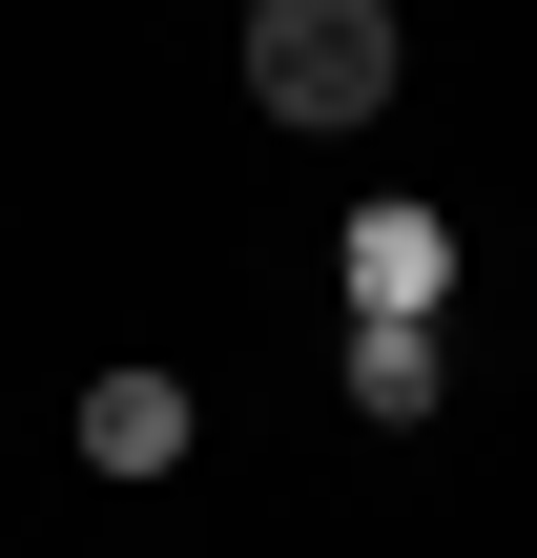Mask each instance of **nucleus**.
<instances>
[{
    "label": "nucleus",
    "instance_id": "obj_3",
    "mask_svg": "<svg viewBox=\"0 0 537 558\" xmlns=\"http://www.w3.org/2000/svg\"><path fill=\"white\" fill-rule=\"evenodd\" d=\"M62 435H83V476H186V435H207V393H186L166 352H103V373L62 393Z\"/></svg>",
    "mask_w": 537,
    "mask_h": 558
},
{
    "label": "nucleus",
    "instance_id": "obj_4",
    "mask_svg": "<svg viewBox=\"0 0 537 558\" xmlns=\"http://www.w3.org/2000/svg\"><path fill=\"white\" fill-rule=\"evenodd\" d=\"M331 393H352L373 435H414V414L455 393V352H435V331H352V352H331Z\"/></svg>",
    "mask_w": 537,
    "mask_h": 558
},
{
    "label": "nucleus",
    "instance_id": "obj_2",
    "mask_svg": "<svg viewBox=\"0 0 537 558\" xmlns=\"http://www.w3.org/2000/svg\"><path fill=\"white\" fill-rule=\"evenodd\" d=\"M331 290H352V331H435V311H455V207L373 186V207L331 228Z\"/></svg>",
    "mask_w": 537,
    "mask_h": 558
},
{
    "label": "nucleus",
    "instance_id": "obj_1",
    "mask_svg": "<svg viewBox=\"0 0 537 558\" xmlns=\"http://www.w3.org/2000/svg\"><path fill=\"white\" fill-rule=\"evenodd\" d=\"M393 62H414L393 0H248V104L269 124H393Z\"/></svg>",
    "mask_w": 537,
    "mask_h": 558
}]
</instances>
